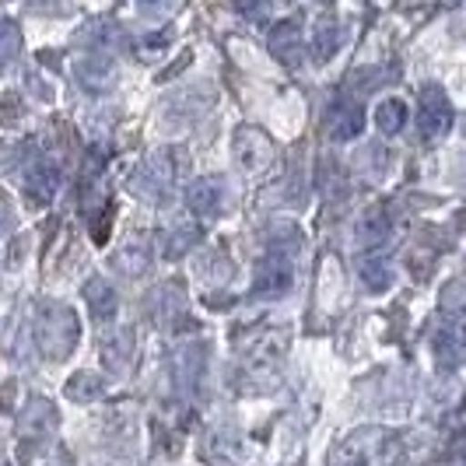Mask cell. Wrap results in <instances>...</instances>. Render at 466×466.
<instances>
[{
	"label": "cell",
	"mask_w": 466,
	"mask_h": 466,
	"mask_svg": "<svg viewBox=\"0 0 466 466\" xmlns=\"http://www.w3.org/2000/svg\"><path fill=\"white\" fill-rule=\"evenodd\" d=\"M22 46V39H18V25L15 22H0V60H11L15 53Z\"/></svg>",
	"instance_id": "obj_5"
},
{
	"label": "cell",
	"mask_w": 466,
	"mask_h": 466,
	"mask_svg": "<svg viewBox=\"0 0 466 466\" xmlns=\"http://www.w3.org/2000/svg\"><path fill=\"white\" fill-rule=\"evenodd\" d=\"M418 127H420V137H424V140L442 137L445 130L452 127V106H449V98H445L442 88L428 85V88L420 92V102H418Z\"/></svg>",
	"instance_id": "obj_1"
},
{
	"label": "cell",
	"mask_w": 466,
	"mask_h": 466,
	"mask_svg": "<svg viewBox=\"0 0 466 466\" xmlns=\"http://www.w3.org/2000/svg\"><path fill=\"white\" fill-rule=\"evenodd\" d=\"M445 305H449V309H466V284H452V288L445 291Z\"/></svg>",
	"instance_id": "obj_6"
},
{
	"label": "cell",
	"mask_w": 466,
	"mask_h": 466,
	"mask_svg": "<svg viewBox=\"0 0 466 466\" xmlns=\"http://www.w3.org/2000/svg\"><path fill=\"white\" fill-rule=\"evenodd\" d=\"M361 123H365V113H361V106L358 102H337L333 109H329V134L333 140H350L361 134Z\"/></svg>",
	"instance_id": "obj_2"
},
{
	"label": "cell",
	"mask_w": 466,
	"mask_h": 466,
	"mask_svg": "<svg viewBox=\"0 0 466 466\" xmlns=\"http://www.w3.org/2000/svg\"><path fill=\"white\" fill-rule=\"evenodd\" d=\"M274 53H278L284 64H295L299 60V53H302V35H299V28L295 25H280L274 28Z\"/></svg>",
	"instance_id": "obj_3"
},
{
	"label": "cell",
	"mask_w": 466,
	"mask_h": 466,
	"mask_svg": "<svg viewBox=\"0 0 466 466\" xmlns=\"http://www.w3.org/2000/svg\"><path fill=\"white\" fill-rule=\"evenodd\" d=\"M375 119H379V130H382V134H400V127H403V119H407V106H403L400 98H386V102L379 106Z\"/></svg>",
	"instance_id": "obj_4"
}]
</instances>
